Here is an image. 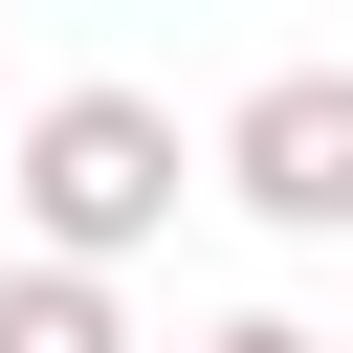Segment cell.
I'll list each match as a JSON object with an SVG mask.
<instances>
[{
	"label": "cell",
	"instance_id": "4",
	"mask_svg": "<svg viewBox=\"0 0 353 353\" xmlns=\"http://www.w3.org/2000/svg\"><path fill=\"white\" fill-rule=\"evenodd\" d=\"M199 353H331V331H309V309H221Z\"/></svg>",
	"mask_w": 353,
	"mask_h": 353
},
{
	"label": "cell",
	"instance_id": "2",
	"mask_svg": "<svg viewBox=\"0 0 353 353\" xmlns=\"http://www.w3.org/2000/svg\"><path fill=\"white\" fill-rule=\"evenodd\" d=\"M265 243H353V66H265L243 110H221V154H199Z\"/></svg>",
	"mask_w": 353,
	"mask_h": 353
},
{
	"label": "cell",
	"instance_id": "1",
	"mask_svg": "<svg viewBox=\"0 0 353 353\" xmlns=\"http://www.w3.org/2000/svg\"><path fill=\"white\" fill-rule=\"evenodd\" d=\"M0 199H22V265H66V287H110L132 243H176V199H199V154H176V110L154 88H44L22 110V154H0Z\"/></svg>",
	"mask_w": 353,
	"mask_h": 353
},
{
	"label": "cell",
	"instance_id": "3",
	"mask_svg": "<svg viewBox=\"0 0 353 353\" xmlns=\"http://www.w3.org/2000/svg\"><path fill=\"white\" fill-rule=\"evenodd\" d=\"M0 353H132V287H66V265H0Z\"/></svg>",
	"mask_w": 353,
	"mask_h": 353
}]
</instances>
